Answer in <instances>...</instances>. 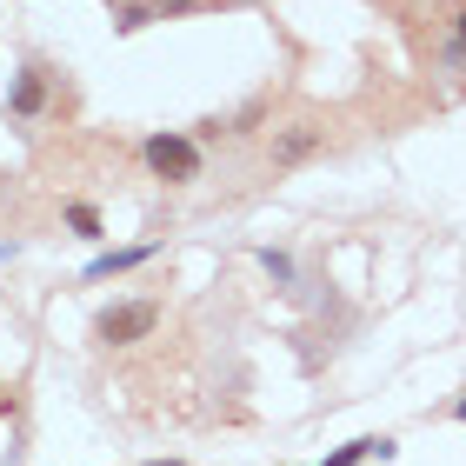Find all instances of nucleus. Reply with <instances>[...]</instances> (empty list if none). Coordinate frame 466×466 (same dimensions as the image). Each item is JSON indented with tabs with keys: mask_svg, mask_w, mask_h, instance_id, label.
<instances>
[{
	"mask_svg": "<svg viewBox=\"0 0 466 466\" xmlns=\"http://www.w3.org/2000/svg\"><path fill=\"white\" fill-rule=\"evenodd\" d=\"M140 160L154 167L160 180H174V187L200 180V140H194V134H154V140L140 147Z\"/></svg>",
	"mask_w": 466,
	"mask_h": 466,
	"instance_id": "nucleus-1",
	"label": "nucleus"
},
{
	"mask_svg": "<svg viewBox=\"0 0 466 466\" xmlns=\"http://www.w3.org/2000/svg\"><path fill=\"white\" fill-rule=\"evenodd\" d=\"M154 327H160V307H154V300H120V307L100 313L94 333H100L107 347H134V340H147Z\"/></svg>",
	"mask_w": 466,
	"mask_h": 466,
	"instance_id": "nucleus-2",
	"label": "nucleus"
},
{
	"mask_svg": "<svg viewBox=\"0 0 466 466\" xmlns=\"http://www.w3.org/2000/svg\"><path fill=\"white\" fill-rule=\"evenodd\" d=\"M40 107H47V67L27 60V67L14 74V87H7V114L14 120H40Z\"/></svg>",
	"mask_w": 466,
	"mask_h": 466,
	"instance_id": "nucleus-3",
	"label": "nucleus"
},
{
	"mask_svg": "<svg viewBox=\"0 0 466 466\" xmlns=\"http://www.w3.org/2000/svg\"><path fill=\"white\" fill-rule=\"evenodd\" d=\"M154 240H140V247H107V253H94L87 260V280H114V273H134V267H147L154 260Z\"/></svg>",
	"mask_w": 466,
	"mask_h": 466,
	"instance_id": "nucleus-4",
	"label": "nucleus"
},
{
	"mask_svg": "<svg viewBox=\"0 0 466 466\" xmlns=\"http://www.w3.org/2000/svg\"><path fill=\"white\" fill-rule=\"evenodd\" d=\"M393 453H400V447H393V440H387V433H380V440L367 433V440H347V447H340V453H327L320 466H360V460H393Z\"/></svg>",
	"mask_w": 466,
	"mask_h": 466,
	"instance_id": "nucleus-5",
	"label": "nucleus"
},
{
	"mask_svg": "<svg viewBox=\"0 0 466 466\" xmlns=\"http://www.w3.org/2000/svg\"><path fill=\"white\" fill-rule=\"evenodd\" d=\"M313 147H320V127H287V134L273 140V160H280V167H300Z\"/></svg>",
	"mask_w": 466,
	"mask_h": 466,
	"instance_id": "nucleus-6",
	"label": "nucleus"
},
{
	"mask_svg": "<svg viewBox=\"0 0 466 466\" xmlns=\"http://www.w3.org/2000/svg\"><path fill=\"white\" fill-rule=\"evenodd\" d=\"M67 227L80 233V240H100V214H94L87 200H74V207H67Z\"/></svg>",
	"mask_w": 466,
	"mask_h": 466,
	"instance_id": "nucleus-7",
	"label": "nucleus"
},
{
	"mask_svg": "<svg viewBox=\"0 0 466 466\" xmlns=\"http://www.w3.org/2000/svg\"><path fill=\"white\" fill-rule=\"evenodd\" d=\"M260 267H267L280 287H293V253H280V247H260Z\"/></svg>",
	"mask_w": 466,
	"mask_h": 466,
	"instance_id": "nucleus-8",
	"label": "nucleus"
},
{
	"mask_svg": "<svg viewBox=\"0 0 466 466\" xmlns=\"http://www.w3.org/2000/svg\"><path fill=\"white\" fill-rule=\"evenodd\" d=\"M447 54H453V60H466V7L453 14V47H447Z\"/></svg>",
	"mask_w": 466,
	"mask_h": 466,
	"instance_id": "nucleus-9",
	"label": "nucleus"
},
{
	"mask_svg": "<svg viewBox=\"0 0 466 466\" xmlns=\"http://www.w3.org/2000/svg\"><path fill=\"white\" fill-rule=\"evenodd\" d=\"M147 466H187V460H147Z\"/></svg>",
	"mask_w": 466,
	"mask_h": 466,
	"instance_id": "nucleus-10",
	"label": "nucleus"
},
{
	"mask_svg": "<svg viewBox=\"0 0 466 466\" xmlns=\"http://www.w3.org/2000/svg\"><path fill=\"white\" fill-rule=\"evenodd\" d=\"M453 420H466V400H460V407H453Z\"/></svg>",
	"mask_w": 466,
	"mask_h": 466,
	"instance_id": "nucleus-11",
	"label": "nucleus"
}]
</instances>
